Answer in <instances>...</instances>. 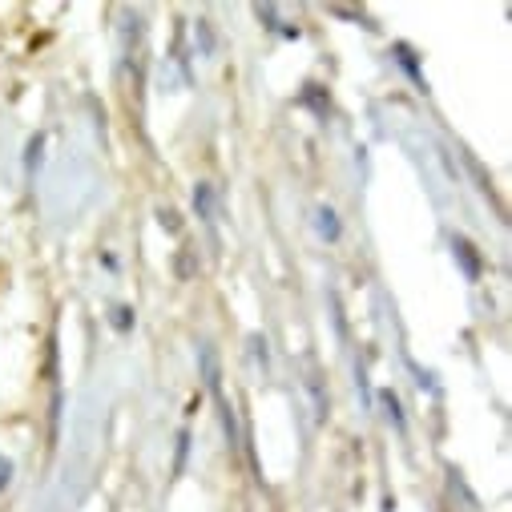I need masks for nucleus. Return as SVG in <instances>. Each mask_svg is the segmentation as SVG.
<instances>
[{"instance_id": "1", "label": "nucleus", "mask_w": 512, "mask_h": 512, "mask_svg": "<svg viewBox=\"0 0 512 512\" xmlns=\"http://www.w3.org/2000/svg\"><path fill=\"white\" fill-rule=\"evenodd\" d=\"M452 259L460 263V271H464V279H468V283H476V279H480V254H476V246H472L464 234H456V238H452Z\"/></svg>"}, {"instance_id": "2", "label": "nucleus", "mask_w": 512, "mask_h": 512, "mask_svg": "<svg viewBox=\"0 0 512 512\" xmlns=\"http://www.w3.org/2000/svg\"><path fill=\"white\" fill-rule=\"evenodd\" d=\"M198 367H202V379H206V392L218 400L222 396V375H218V359H214L210 343H198Z\"/></svg>"}, {"instance_id": "3", "label": "nucleus", "mask_w": 512, "mask_h": 512, "mask_svg": "<svg viewBox=\"0 0 512 512\" xmlns=\"http://www.w3.org/2000/svg\"><path fill=\"white\" fill-rule=\"evenodd\" d=\"M371 400H375V404L383 408V416H388V424H392V428H396L400 436L408 432V420H404V408H400V396H396L392 388H383V392H375Z\"/></svg>"}, {"instance_id": "4", "label": "nucleus", "mask_w": 512, "mask_h": 512, "mask_svg": "<svg viewBox=\"0 0 512 512\" xmlns=\"http://www.w3.org/2000/svg\"><path fill=\"white\" fill-rule=\"evenodd\" d=\"M246 347H250V363H254V371L259 375H271V343H267V335H246Z\"/></svg>"}, {"instance_id": "5", "label": "nucleus", "mask_w": 512, "mask_h": 512, "mask_svg": "<svg viewBox=\"0 0 512 512\" xmlns=\"http://www.w3.org/2000/svg\"><path fill=\"white\" fill-rule=\"evenodd\" d=\"M315 230H319V238H323V242H339V238H343L339 214H335L331 206H319V210H315Z\"/></svg>"}, {"instance_id": "6", "label": "nucleus", "mask_w": 512, "mask_h": 512, "mask_svg": "<svg viewBox=\"0 0 512 512\" xmlns=\"http://www.w3.org/2000/svg\"><path fill=\"white\" fill-rule=\"evenodd\" d=\"M254 13H259V21H263L271 33H279V37H287V41H299V37H303V33H299V25H283V21H279L275 5H259Z\"/></svg>"}, {"instance_id": "7", "label": "nucleus", "mask_w": 512, "mask_h": 512, "mask_svg": "<svg viewBox=\"0 0 512 512\" xmlns=\"http://www.w3.org/2000/svg\"><path fill=\"white\" fill-rule=\"evenodd\" d=\"M214 206H218L214 186H210V182H198V186H194V210H198V218H202L206 226H214Z\"/></svg>"}, {"instance_id": "8", "label": "nucleus", "mask_w": 512, "mask_h": 512, "mask_svg": "<svg viewBox=\"0 0 512 512\" xmlns=\"http://www.w3.org/2000/svg\"><path fill=\"white\" fill-rule=\"evenodd\" d=\"M307 392H311V408H315V420H323L327 416V392H323V375L315 371V367H307Z\"/></svg>"}, {"instance_id": "9", "label": "nucleus", "mask_w": 512, "mask_h": 512, "mask_svg": "<svg viewBox=\"0 0 512 512\" xmlns=\"http://www.w3.org/2000/svg\"><path fill=\"white\" fill-rule=\"evenodd\" d=\"M218 412H222V432H226L230 448L238 452V448H242V432H238V416H234V404H230L226 396H218Z\"/></svg>"}, {"instance_id": "10", "label": "nucleus", "mask_w": 512, "mask_h": 512, "mask_svg": "<svg viewBox=\"0 0 512 512\" xmlns=\"http://www.w3.org/2000/svg\"><path fill=\"white\" fill-rule=\"evenodd\" d=\"M194 57L214 61V29H210V21H198L194 25Z\"/></svg>"}, {"instance_id": "11", "label": "nucleus", "mask_w": 512, "mask_h": 512, "mask_svg": "<svg viewBox=\"0 0 512 512\" xmlns=\"http://www.w3.org/2000/svg\"><path fill=\"white\" fill-rule=\"evenodd\" d=\"M396 61L404 65V73H408V77H412V81H416L420 89H428V81H424V69L416 65V53H412L408 45H396Z\"/></svg>"}, {"instance_id": "12", "label": "nucleus", "mask_w": 512, "mask_h": 512, "mask_svg": "<svg viewBox=\"0 0 512 512\" xmlns=\"http://www.w3.org/2000/svg\"><path fill=\"white\" fill-rule=\"evenodd\" d=\"M299 101H303V105H311V109H315V117H323V121L331 117V101L323 97V89H319V85H303V97H299Z\"/></svg>"}, {"instance_id": "13", "label": "nucleus", "mask_w": 512, "mask_h": 512, "mask_svg": "<svg viewBox=\"0 0 512 512\" xmlns=\"http://www.w3.org/2000/svg\"><path fill=\"white\" fill-rule=\"evenodd\" d=\"M109 327H113L117 335H130V331H134V307H125V303H117V307L109 311Z\"/></svg>"}, {"instance_id": "14", "label": "nucleus", "mask_w": 512, "mask_h": 512, "mask_svg": "<svg viewBox=\"0 0 512 512\" xmlns=\"http://www.w3.org/2000/svg\"><path fill=\"white\" fill-rule=\"evenodd\" d=\"M186 456H190V432L182 428V432H178V460H174V472H178V476H182V468H186Z\"/></svg>"}, {"instance_id": "15", "label": "nucleus", "mask_w": 512, "mask_h": 512, "mask_svg": "<svg viewBox=\"0 0 512 512\" xmlns=\"http://www.w3.org/2000/svg\"><path fill=\"white\" fill-rule=\"evenodd\" d=\"M412 371H416V383H420V388H424V392H432V396L440 392V388H436V375H432V371H424L420 363H412Z\"/></svg>"}, {"instance_id": "16", "label": "nucleus", "mask_w": 512, "mask_h": 512, "mask_svg": "<svg viewBox=\"0 0 512 512\" xmlns=\"http://www.w3.org/2000/svg\"><path fill=\"white\" fill-rule=\"evenodd\" d=\"M13 472H17V468H13V460H9L5 452H0V492H5V488L13 484Z\"/></svg>"}, {"instance_id": "17", "label": "nucleus", "mask_w": 512, "mask_h": 512, "mask_svg": "<svg viewBox=\"0 0 512 512\" xmlns=\"http://www.w3.org/2000/svg\"><path fill=\"white\" fill-rule=\"evenodd\" d=\"M158 222H162V230H170V234H178V230H182L178 210H158Z\"/></svg>"}]
</instances>
